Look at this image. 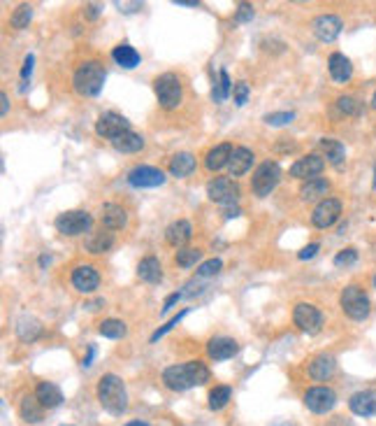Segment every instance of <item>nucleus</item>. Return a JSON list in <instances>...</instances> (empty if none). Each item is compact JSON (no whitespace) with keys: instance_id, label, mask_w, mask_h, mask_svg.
<instances>
[{"instance_id":"423d86ee","label":"nucleus","mask_w":376,"mask_h":426,"mask_svg":"<svg viewBox=\"0 0 376 426\" xmlns=\"http://www.w3.org/2000/svg\"><path fill=\"white\" fill-rule=\"evenodd\" d=\"M279 182H281V168L277 161H263V164L256 168L253 177H251V191H253L258 198H265L277 189Z\"/></svg>"},{"instance_id":"4d7b16f0","label":"nucleus","mask_w":376,"mask_h":426,"mask_svg":"<svg viewBox=\"0 0 376 426\" xmlns=\"http://www.w3.org/2000/svg\"><path fill=\"white\" fill-rule=\"evenodd\" d=\"M239 212H242V210H239L237 205H234V207H232V205L225 207V217H228V219H230V217H239Z\"/></svg>"},{"instance_id":"13d9d810","label":"nucleus","mask_w":376,"mask_h":426,"mask_svg":"<svg viewBox=\"0 0 376 426\" xmlns=\"http://www.w3.org/2000/svg\"><path fill=\"white\" fill-rule=\"evenodd\" d=\"M46 263H51V257H46V254H44V257H40V266L44 268Z\"/></svg>"},{"instance_id":"4468645a","label":"nucleus","mask_w":376,"mask_h":426,"mask_svg":"<svg viewBox=\"0 0 376 426\" xmlns=\"http://www.w3.org/2000/svg\"><path fill=\"white\" fill-rule=\"evenodd\" d=\"M341 217V203L337 198H325L316 205V210L311 212L313 226L318 229H330L332 224Z\"/></svg>"},{"instance_id":"a878e982","label":"nucleus","mask_w":376,"mask_h":426,"mask_svg":"<svg viewBox=\"0 0 376 426\" xmlns=\"http://www.w3.org/2000/svg\"><path fill=\"white\" fill-rule=\"evenodd\" d=\"M327 191H330V182L323 180V177H316V180H307L300 189V198L304 203H311V200H325Z\"/></svg>"},{"instance_id":"c03bdc74","label":"nucleus","mask_w":376,"mask_h":426,"mask_svg":"<svg viewBox=\"0 0 376 426\" xmlns=\"http://www.w3.org/2000/svg\"><path fill=\"white\" fill-rule=\"evenodd\" d=\"M358 261V250L356 247H349V250L339 252L334 257V266L337 268H346V266H353V263Z\"/></svg>"},{"instance_id":"a18cd8bd","label":"nucleus","mask_w":376,"mask_h":426,"mask_svg":"<svg viewBox=\"0 0 376 426\" xmlns=\"http://www.w3.org/2000/svg\"><path fill=\"white\" fill-rule=\"evenodd\" d=\"M251 19H253V5L239 3L237 12H234V21H237V24H246V21H251Z\"/></svg>"},{"instance_id":"7c9ffc66","label":"nucleus","mask_w":376,"mask_h":426,"mask_svg":"<svg viewBox=\"0 0 376 426\" xmlns=\"http://www.w3.org/2000/svg\"><path fill=\"white\" fill-rule=\"evenodd\" d=\"M35 396L44 408H58L63 403V391L51 382H40L35 387Z\"/></svg>"},{"instance_id":"7ed1b4c3","label":"nucleus","mask_w":376,"mask_h":426,"mask_svg":"<svg viewBox=\"0 0 376 426\" xmlns=\"http://www.w3.org/2000/svg\"><path fill=\"white\" fill-rule=\"evenodd\" d=\"M107 71L100 61H84L73 75V87L84 98H96L105 87Z\"/></svg>"},{"instance_id":"a211bd4d","label":"nucleus","mask_w":376,"mask_h":426,"mask_svg":"<svg viewBox=\"0 0 376 426\" xmlns=\"http://www.w3.org/2000/svg\"><path fill=\"white\" fill-rule=\"evenodd\" d=\"M349 408L351 413L358 417H374L376 415V391L374 389H365L358 391L349 398Z\"/></svg>"},{"instance_id":"a19ab883","label":"nucleus","mask_w":376,"mask_h":426,"mask_svg":"<svg viewBox=\"0 0 376 426\" xmlns=\"http://www.w3.org/2000/svg\"><path fill=\"white\" fill-rule=\"evenodd\" d=\"M293 119H295V112H270L263 117V121L268 123V126H288V123H293Z\"/></svg>"},{"instance_id":"473e14b6","label":"nucleus","mask_w":376,"mask_h":426,"mask_svg":"<svg viewBox=\"0 0 376 426\" xmlns=\"http://www.w3.org/2000/svg\"><path fill=\"white\" fill-rule=\"evenodd\" d=\"M17 336L23 343H35V340L42 336V324L33 320V317H21L17 322Z\"/></svg>"},{"instance_id":"ddd939ff","label":"nucleus","mask_w":376,"mask_h":426,"mask_svg":"<svg viewBox=\"0 0 376 426\" xmlns=\"http://www.w3.org/2000/svg\"><path fill=\"white\" fill-rule=\"evenodd\" d=\"M311 28H313V35H316L320 42H334L341 33L344 21L337 17V14H320V17L313 19Z\"/></svg>"},{"instance_id":"c756f323","label":"nucleus","mask_w":376,"mask_h":426,"mask_svg":"<svg viewBox=\"0 0 376 426\" xmlns=\"http://www.w3.org/2000/svg\"><path fill=\"white\" fill-rule=\"evenodd\" d=\"M112 147L121 154H135L139 150H144V138L139 133H135V130H125L123 135L112 140Z\"/></svg>"},{"instance_id":"b1692460","label":"nucleus","mask_w":376,"mask_h":426,"mask_svg":"<svg viewBox=\"0 0 376 426\" xmlns=\"http://www.w3.org/2000/svg\"><path fill=\"white\" fill-rule=\"evenodd\" d=\"M337 370V359L332 354H318L316 359L309 363V375L313 379H318V382H325V379H330Z\"/></svg>"},{"instance_id":"dca6fc26","label":"nucleus","mask_w":376,"mask_h":426,"mask_svg":"<svg viewBox=\"0 0 376 426\" xmlns=\"http://www.w3.org/2000/svg\"><path fill=\"white\" fill-rule=\"evenodd\" d=\"M73 286L82 293H93L100 286V275L93 266H77L73 270Z\"/></svg>"},{"instance_id":"58836bf2","label":"nucleus","mask_w":376,"mask_h":426,"mask_svg":"<svg viewBox=\"0 0 376 426\" xmlns=\"http://www.w3.org/2000/svg\"><path fill=\"white\" fill-rule=\"evenodd\" d=\"M98 331H100V336L119 340V338L125 336V333H128V327H125L121 320H105V322H100Z\"/></svg>"},{"instance_id":"09e8293b","label":"nucleus","mask_w":376,"mask_h":426,"mask_svg":"<svg viewBox=\"0 0 376 426\" xmlns=\"http://www.w3.org/2000/svg\"><path fill=\"white\" fill-rule=\"evenodd\" d=\"M318 250H320V245H318V243H311V245L304 247V250H302L300 254H297V259H300V261L313 259V257H316V254H318Z\"/></svg>"},{"instance_id":"79ce46f5","label":"nucleus","mask_w":376,"mask_h":426,"mask_svg":"<svg viewBox=\"0 0 376 426\" xmlns=\"http://www.w3.org/2000/svg\"><path fill=\"white\" fill-rule=\"evenodd\" d=\"M221 268H223L221 259H209L205 263H200L198 275H195V277H200V280H205V277H214V275L221 273Z\"/></svg>"},{"instance_id":"6e6d98bb","label":"nucleus","mask_w":376,"mask_h":426,"mask_svg":"<svg viewBox=\"0 0 376 426\" xmlns=\"http://www.w3.org/2000/svg\"><path fill=\"white\" fill-rule=\"evenodd\" d=\"M175 5H179V7H198L200 3H198V0H175Z\"/></svg>"},{"instance_id":"f257e3e1","label":"nucleus","mask_w":376,"mask_h":426,"mask_svg":"<svg viewBox=\"0 0 376 426\" xmlns=\"http://www.w3.org/2000/svg\"><path fill=\"white\" fill-rule=\"evenodd\" d=\"M209 368L202 361H186L177 366H168L163 370V384L172 391H188L193 387H202L209 382Z\"/></svg>"},{"instance_id":"20e7f679","label":"nucleus","mask_w":376,"mask_h":426,"mask_svg":"<svg viewBox=\"0 0 376 426\" xmlns=\"http://www.w3.org/2000/svg\"><path fill=\"white\" fill-rule=\"evenodd\" d=\"M339 305L344 310V315L351 317V320H356V322L367 320V317H370V312H372L370 296H367L363 286H358V284H349L346 289L341 291Z\"/></svg>"},{"instance_id":"37998d69","label":"nucleus","mask_w":376,"mask_h":426,"mask_svg":"<svg viewBox=\"0 0 376 426\" xmlns=\"http://www.w3.org/2000/svg\"><path fill=\"white\" fill-rule=\"evenodd\" d=\"M188 315V310H182V312H179V315H175V317H172V320L165 324V327H161L158 331H153V336H151V343H158V340L163 338V336H165V333L168 331H172V329H175L177 327V324H182L184 322V317Z\"/></svg>"},{"instance_id":"f03ea898","label":"nucleus","mask_w":376,"mask_h":426,"mask_svg":"<svg viewBox=\"0 0 376 426\" xmlns=\"http://www.w3.org/2000/svg\"><path fill=\"white\" fill-rule=\"evenodd\" d=\"M98 401L109 415H123L128 410V391L119 375L107 373L98 382Z\"/></svg>"},{"instance_id":"5fc2aeb1","label":"nucleus","mask_w":376,"mask_h":426,"mask_svg":"<svg viewBox=\"0 0 376 426\" xmlns=\"http://www.w3.org/2000/svg\"><path fill=\"white\" fill-rule=\"evenodd\" d=\"M93 356H96V347L91 345V347H89V354H86V356H84V361H82V366H84V368H89V366H91V363H93Z\"/></svg>"},{"instance_id":"9b49d317","label":"nucleus","mask_w":376,"mask_h":426,"mask_svg":"<svg viewBox=\"0 0 376 426\" xmlns=\"http://www.w3.org/2000/svg\"><path fill=\"white\" fill-rule=\"evenodd\" d=\"M125 130H130V121L116 112H103L96 121V133L109 142L116 140L119 135H123Z\"/></svg>"},{"instance_id":"4be33fe9","label":"nucleus","mask_w":376,"mask_h":426,"mask_svg":"<svg viewBox=\"0 0 376 426\" xmlns=\"http://www.w3.org/2000/svg\"><path fill=\"white\" fill-rule=\"evenodd\" d=\"M232 152H234V147L230 142H221V145L211 147V150L207 152V157H205L207 170H211V173H218L223 166H228Z\"/></svg>"},{"instance_id":"0eeeda50","label":"nucleus","mask_w":376,"mask_h":426,"mask_svg":"<svg viewBox=\"0 0 376 426\" xmlns=\"http://www.w3.org/2000/svg\"><path fill=\"white\" fill-rule=\"evenodd\" d=\"M54 226H56L58 233L63 236H82L86 231H91L93 226V217L84 210H68V212H61L56 217V221H54Z\"/></svg>"},{"instance_id":"603ef678","label":"nucleus","mask_w":376,"mask_h":426,"mask_svg":"<svg viewBox=\"0 0 376 426\" xmlns=\"http://www.w3.org/2000/svg\"><path fill=\"white\" fill-rule=\"evenodd\" d=\"M7 112H10V98H7V94L3 91V94H0V117H5Z\"/></svg>"},{"instance_id":"6e6552de","label":"nucleus","mask_w":376,"mask_h":426,"mask_svg":"<svg viewBox=\"0 0 376 426\" xmlns=\"http://www.w3.org/2000/svg\"><path fill=\"white\" fill-rule=\"evenodd\" d=\"M207 196L214 203L221 205H232L237 203L239 198V184L232 180V177H214V180L207 182Z\"/></svg>"},{"instance_id":"4c0bfd02","label":"nucleus","mask_w":376,"mask_h":426,"mask_svg":"<svg viewBox=\"0 0 376 426\" xmlns=\"http://www.w3.org/2000/svg\"><path fill=\"white\" fill-rule=\"evenodd\" d=\"M337 110H339L344 117H360L363 114V103L356 96H339L337 98Z\"/></svg>"},{"instance_id":"de8ad7c7","label":"nucleus","mask_w":376,"mask_h":426,"mask_svg":"<svg viewBox=\"0 0 376 426\" xmlns=\"http://www.w3.org/2000/svg\"><path fill=\"white\" fill-rule=\"evenodd\" d=\"M33 63H35V56L33 54H28V56L23 59V66H21V91L26 89L28 77H30V73H33Z\"/></svg>"},{"instance_id":"49530a36","label":"nucleus","mask_w":376,"mask_h":426,"mask_svg":"<svg viewBox=\"0 0 376 426\" xmlns=\"http://www.w3.org/2000/svg\"><path fill=\"white\" fill-rule=\"evenodd\" d=\"M232 96H234V105H244L249 100V84L246 82H237L232 87Z\"/></svg>"},{"instance_id":"bf43d9fd","label":"nucleus","mask_w":376,"mask_h":426,"mask_svg":"<svg viewBox=\"0 0 376 426\" xmlns=\"http://www.w3.org/2000/svg\"><path fill=\"white\" fill-rule=\"evenodd\" d=\"M125 426H149V424L146 422H128Z\"/></svg>"},{"instance_id":"2eb2a0df","label":"nucleus","mask_w":376,"mask_h":426,"mask_svg":"<svg viewBox=\"0 0 376 426\" xmlns=\"http://www.w3.org/2000/svg\"><path fill=\"white\" fill-rule=\"evenodd\" d=\"M323 168L325 159L320 154H309V157H302L291 166V177H297V180H316L323 173Z\"/></svg>"},{"instance_id":"ea45409f","label":"nucleus","mask_w":376,"mask_h":426,"mask_svg":"<svg viewBox=\"0 0 376 426\" xmlns=\"http://www.w3.org/2000/svg\"><path fill=\"white\" fill-rule=\"evenodd\" d=\"M30 19H33V7H30L28 3H21L17 10L12 12L10 24H12V28L23 30L26 26H30Z\"/></svg>"},{"instance_id":"aec40b11","label":"nucleus","mask_w":376,"mask_h":426,"mask_svg":"<svg viewBox=\"0 0 376 426\" xmlns=\"http://www.w3.org/2000/svg\"><path fill=\"white\" fill-rule=\"evenodd\" d=\"M327 71H330V77L337 84H346L353 75V63L344 56V54L334 51L330 59H327Z\"/></svg>"},{"instance_id":"cd10ccee","label":"nucleus","mask_w":376,"mask_h":426,"mask_svg":"<svg viewBox=\"0 0 376 426\" xmlns=\"http://www.w3.org/2000/svg\"><path fill=\"white\" fill-rule=\"evenodd\" d=\"M19 413H21V420L23 422L37 424V422H42V417H44V406H42L40 401H37V396L33 394V396H23L21 398Z\"/></svg>"},{"instance_id":"e433bc0d","label":"nucleus","mask_w":376,"mask_h":426,"mask_svg":"<svg viewBox=\"0 0 376 426\" xmlns=\"http://www.w3.org/2000/svg\"><path fill=\"white\" fill-rule=\"evenodd\" d=\"M200 259H202V250H198V247H182V250H177L175 254V263L179 268H193Z\"/></svg>"},{"instance_id":"f3484780","label":"nucleus","mask_w":376,"mask_h":426,"mask_svg":"<svg viewBox=\"0 0 376 426\" xmlns=\"http://www.w3.org/2000/svg\"><path fill=\"white\" fill-rule=\"evenodd\" d=\"M237 352H239V345L234 343L232 338L216 336V338H211L207 343V354H209L211 361H228Z\"/></svg>"},{"instance_id":"f704fd0d","label":"nucleus","mask_w":376,"mask_h":426,"mask_svg":"<svg viewBox=\"0 0 376 426\" xmlns=\"http://www.w3.org/2000/svg\"><path fill=\"white\" fill-rule=\"evenodd\" d=\"M230 398H232V389H230L228 384H218V387H214V389L209 391V410L218 413V410H223L225 406H228Z\"/></svg>"},{"instance_id":"0e129e2a","label":"nucleus","mask_w":376,"mask_h":426,"mask_svg":"<svg viewBox=\"0 0 376 426\" xmlns=\"http://www.w3.org/2000/svg\"><path fill=\"white\" fill-rule=\"evenodd\" d=\"M374 286H376V277H374Z\"/></svg>"},{"instance_id":"052dcab7","label":"nucleus","mask_w":376,"mask_h":426,"mask_svg":"<svg viewBox=\"0 0 376 426\" xmlns=\"http://www.w3.org/2000/svg\"><path fill=\"white\" fill-rule=\"evenodd\" d=\"M372 107L376 110V91H374V96H372Z\"/></svg>"},{"instance_id":"412c9836","label":"nucleus","mask_w":376,"mask_h":426,"mask_svg":"<svg viewBox=\"0 0 376 426\" xmlns=\"http://www.w3.org/2000/svg\"><path fill=\"white\" fill-rule=\"evenodd\" d=\"M191 238H193V226H191V221H188V219H177L165 229V240L172 247H179V250L186 247V243Z\"/></svg>"},{"instance_id":"e2e57ef3","label":"nucleus","mask_w":376,"mask_h":426,"mask_svg":"<svg viewBox=\"0 0 376 426\" xmlns=\"http://www.w3.org/2000/svg\"><path fill=\"white\" fill-rule=\"evenodd\" d=\"M277 426H291V424H277Z\"/></svg>"},{"instance_id":"393cba45","label":"nucleus","mask_w":376,"mask_h":426,"mask_svg":"<svg viewBox=\"0 0 376 426\" xmlns=\"http://www.w3.org/2000/svg\"><path fill=\"white\" fill-rule=\"evenodd\" d=\"M195 166H198V161H195V157L191 152H179L172 157L168 170H170L172 177H188V175H193Z\"/></svg>"},{"instance_id":"8fccbe9b","label":"nucleus","mask_w":376,"mask_h":426,"mask_svg":"<svg viewBox=\"0 0 376 426\" xmlns=\"http://www.w3.org/2000/svg\"><path fill=\"white\" fill-rule=\"evenodd\" d=\"M100 12H103V5H100V3H89V5L84 7V17L89 19V21L98 19Z\"/></svg>"},{"instance_id":"c9c22d12","label":"nucleus","mask_w":376,"mask_h":426,"mask_svg":"<svg viewBox=\"0 0 376 426\" xmlns=\"http://www.w3.org/2000/svg\"><path fill=\"white\" fill-rule=\"evenodd\" d=\"M232 94V84H230V77H228V71H221L218 73V82L214 84V89H211V98H214V103H223V100H228Z\"/></svg>"},{"instance_id":"3c124183","label":"nucleus","mask_w":376,"mask_h":426,"mask_svg":"<svg viewBox=\"0 0 376 426\" xmlns=\"http://www.w3.org/2000/svg\"><path fill=\"white\" fill-rule=\"evenodd\" d=\"M179 298H184V293H182V291H175V293H172V296H168L165 305H163V312H168V310L175 308V303H177Z\"/></svg>"},{"instance_id":"2f4dec72","label":"nucleus","mask_w":376,"mask_h":426,"mask_svg":"<svg viewBox=\"0 0 376 426\" xmlns=\"http://www.w3.org/2000/svg\"><path fill=\"white\" fill-rule=\"evenodd\" d=\"M112 59L121 68H125V71H132V68L139 66V51L135 47H130V44H125V42L112 49Z\"/></svg>"},{"instance_id":"f8f14e48","label":"nucleus","mask_w":376,"mask_h":426,"mask_svg":"<svg viewBox=\"0 0 376 426\" xmlns=\"http://www.w3.org/2000/svg\"><path fill=\"white\" fill-rule=\"evenodd\" d=\"M304 406H307L311 413L325 415L337 406V394L330 387H311V389L304 394Z\"/></svg>"},{"instance_id":"864d4df0","label":"nucleus","mask_w":376,"mask_h":426,"mask_svg":"<svg viewBox=\"0 0 376 426\" xmlns=\"http://www.w3.org/2000/svg\"><path fill=\"white\" fill-rule=\"evenodd\" d=\"M114 5L119 7L121 12H137L139 7H142V3H125V5L123 3H114Z\"/></svg>"},{"instance_id":"bb28decb","label":"nucleus","mask_w":376,"mask_h":426,"mask_svg":"<svg viewBox=\"0 0 376 426\" xmlns=\"http://www.w3.org/2000/svg\"><path fill=\"white\" fill-rule=\"evenodd\" d=\"M137 277L149 284H158L163 280V266L156 257H144L137 266Z\"/></svg>"},{"instance_id":"5701e85b","label":"nucleus","mask_w":376,"mask_h":426,"mask_svg":"<svg viewBox=\"0 0 376 426\" xmlns=\"http://www.w3.org/2000/svg\"><path fill=\"white\" fill-rule=\"evenodd\" d=\"M100 221H103V226L107 231H119L123 229L125 224H128V214L121 205L116 203H105L103 210H100Z\"/></svg>"},{"instance_id":"1a4fd4ad","label":"nucleus","mask_w":376,"mask_h":426,"mask_svg":"<svg viewBox=\"0 0 376 426\" xmlns=\"http://www.w3.org/2000/svg\"><path fill=\"white\" fill-rule=\"evenodd\" d=\"M293 322L297 329L309 333V336H316V333L323 329V315L311 303H297L293 310Z\"/></svg>"},{"instance_id":"c85d7f7f","label":"nucleus","mask_w":376,"mask_h":426,"mask_svg":"<svg viewBox=\"0 0 376 426\" xmlns=\"http://www.w3.org/2000/svg\"><path fill=\"white\" fill-rule=\"evenodd\" d=\"M112 245H114L112 231H105L103 229V231H96V233H91L89 238H86L84 250L91 252V254H103L107 250H112Z\"/></svg>"},{"instance_id":"72a5a7b5","label":"nucleus","mask_w":376,"mask_h":426,"mask_svg":"<svg viewBox=\"0 0 376 426\" xmlns=\"http://www.w3.org/2000/svg\"><path fill=\"white\" fill-rule=\"evenodd\" d=\"M320 150L325 152L327 161H330L332 166L339 168L344 164V159H346V150H344V145L339 140H332V138H323V140L318 142Z\"/></svg>"},{"instance_id":"680f3d73","label":"nucleus","mask_w":376,"mask_h":426,"mask_svg":"<svg viewBox=\"0 0 376 426\" xmlns=\"http://www.w3.org/2000/svg\"><path fill=\"white\" fill-rule=\"evenodd\" d=\"M374 187H376V166H374Z\"/></svg>"},{"instance_id":"6ab92c4d","label":"nucleus","mask_w":376,"mask_h":426,"mask_svg":"<svg viewBox=\"0 0 376 426\" xmlns=\"http://www.w3.org/2000/svg\"><path fill=\"white\" fill-rule=\"evenodd\" d=\"M251 166H253V152H251L249 147H234L230 164H228V173H230L232 180L246 175L251 170Z\"/></svg>"},{"instance_id":"39448f33","label":"nucleus","mask_w":376,"mask_h":426,"mask_svg":"<svg viewBox=\"0 0 376 426\" xmlns=\"http://www.w3.org/2000/svg\"><path fill=\"white\" fill-rule=\"evenodd\" d=\"M153 89H156V98H158V105L163 110H177V107L182 105L184 87L175 73H165V75L156 77Z\"/></svg>"},{"instance_id":"9d476101","label":"nucleus","mask_w":376,"mask_h":426,"mask_svg":"<svg viewBox=\"0 0 376 426\" xmlns=\"http://www.w3.org/2000/svg\"><path fill=\"white\" fill-rule=\"evenodd\" d=\"M168 180V175L163 173L161 168H153V166H135L128 173V184L135 189H156V187H163Z\"/></svg>"}]
</instances>
